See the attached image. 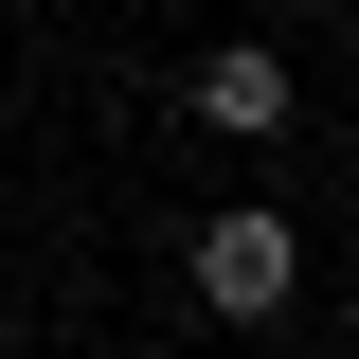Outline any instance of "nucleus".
Instances as JSON below:
<instances>
[{"label":"nucleus","mask_w":359,"mask_h":359,"mask_svg":"<svg viewBox=\"0 0 359 359\" xmlns=\"http://www.w3.org/2000/svg\"><path fill=\"white\" fill-rule=\"evenodd\" d=\"M180 252H198V306H216V323H269L287 287H306V233L269 216V198H233V216H198Z\"/></svg>","instance_id":"nucleus-1"},{"label":"nucleus","mask_w":359,"mask_h":359,"mask_svg":"<svg viewBox=\"0 0 359 359\" xmlns=\"http://www.w3.org/2000/svg\"><path fill=\"white\" fill-rule=\"evenodd\" d=\"M198 126H216V144H287V126H306V90H287V54H269V36L198 54Z\"/></svg>","instance_id":"nucleus-2"}]
</instances>
